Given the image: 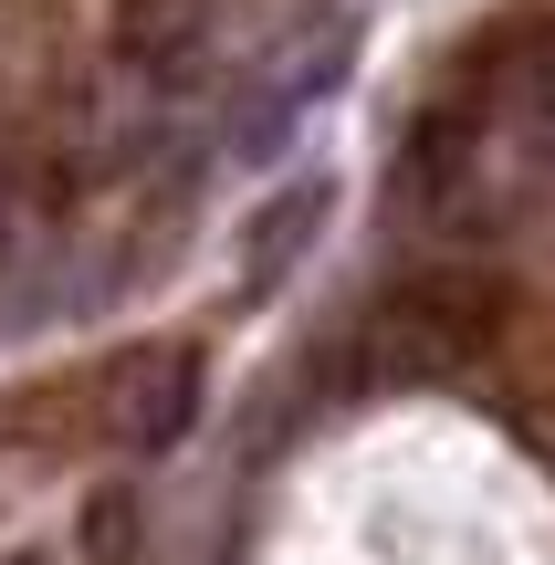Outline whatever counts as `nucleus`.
Instances as JSON below:
<instances>
[{
    "mask_svg": "<svg viewBox=\"0 0 555 565\" xmlns=\"http://www.w3.org/2000/svg\"><path fill=\"white\" fill-rule=\"evenodd\" d=\"M503 324H514L503 273L430 263V273H409V282H398V294L367 315V377H377V387H440V377H472V366L503 345Z\"/></svg>",
    "mask_w": 555,
    "mask_h": 565,
    "instance_id": "f257e3e1",
    "label": "nucleus"
},
{
    "mask_svg": "<svg viewBox=\"0 0 555 565\" xmlns=\"http://www.w3.org/2000/svg\"><path fill=\"white\" fill-rule=\"evenodd\" d=\"M189 419H200V345H137V356L105 377V429H116V450H137V461L179 450Z\"/></svg>",
    "mask_w": 555,
    "mask_h": 565,
    "instance_id": "f03ea898",
    "label": "nucleus"
},
{
    "mask_svg": "<svg viewBox=\"0 0 555 565\" xmlns=\"http://www.w3.org/2000/svg\"><path fill=\"white\" fill-rule=\"evenodd\" d=\"M325 210H335V179H293V189H273V200L242 221V263H231V273H242V294H252V303H263L273 282L305 263V242L325 231Z\"/></svg>",
    "mask_w": 555,
    "mask_h": 565,
    "instance_id": "7ed1b4c3",
    "label": "nucleus"
},
{
    "mask_svg": "<svg viewBox=\"0 0 555 565\" xmlns=\"http://www.w3.org/2000/svg\"><path fill=\"white\" fill-rule=\"evenodd\" d=\"M461 168H472V116H461V105H430V116L409 126V147H398V168H388V200L398 210H430Z\"/></svg>",
    "mask_w": 555,
    "mask_h": 565,
    "instance_id": "20e7f679",
    "label": "nucleus"
},
{
    "mask_svg": "<svg viewBox=\"0 0 555 565\" xmlns=\"http://www.w3.org/2000/svg\"><path fill=\"white\" fill-rule=\"evenodd\" d=\"M200 42H210L200 0H126V11H116V53L137 63V74H189Z\"/></svg>",
    "mask_w": 555,
    "mask_h": 565,
    "instance_id": "39448f33",
    "label": "nucleus"
},
{
    "mask_svg": "<svg viewBox=\"0 0 555 565\" xmlns=\"http://www.w3.org/2000/svg\"><path fill=\"white\" fill-rule=\"evenodd\" d=\"M84 555L95 565H137V492L105 482L95 503H84Z\"/></svg>",
    "mask_w": 555,
    "mask_h": 565,
    "instance_id": "423d86ee",
    "label": "nucleus"
},
{
    "mask_svg": "<svg viewBox=\"0 0 555 565\" xmlns=\"http://www.w3.org/2000/svg\"><path fill=\"white\" fill-rule=\"evenodd\" d=\"M0 282H11V221H0Z\"/></svg>",
    "mask_w": 555,
    "mask_h": 565,
    "instance_id": "0eeeda50",
    "label": "nucleus"
},
{
    "mask_svg": "<svg viewBox=\"0 0 555 565\" xmlns=\"http://www.w3.org/2000/svg\"><path fill=\"white\" fill-rule=\"evenodd\" d=\"M0 565H53V555H0Z\"/></svg>",
    "mask_w": 555,
    "mask_h": 565,
    "instance_id": "6e6552de",
    "label": "nucleus"
},
{
    "mask_svg": "<svg viewBox=\"0 0 555 565\" xmlns=\"http://www.w3.org/2000/svg\"><path fill=\"white\" fill-rule=\"evenodd\" d=\"M0 450H11V408H0Z\"/></svg>",
    "mask_w": 555,
    "mask_h": 565,
    "instance_id": "1a4fd4ad",
    "label": "nucleus"
}]
</instances>
